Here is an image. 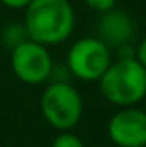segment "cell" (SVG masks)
I'll list each match as a JSON object with an SVG mask.
<instances>
[{"instance_id": "cell-1", "label": "cell", "mask_w": 146, "mask_h": 147, "mask_svg": "<svg viewBox=\"0 0 146 147\" xmlns=\"http://www.w3.org/2000/svg\"><path fill=\"white\" fill-rule=\"evenodd\" d=\"M24 10L23 24L31 41L50 46L72 34L76 14L69 0H33Z\"/></svg>"}, {"instance_id": "cell-2", "label": "cell", "mask_w": 146, "mask_h": 147, "mask_svg": "<svg viewBox=\"0 0 146 147\" xmlns=\"http://www.w3.org/2000/svg\"><path fill=\"white\" fill-rule=\"evenodd\" d=\"M98 86L108 103L134 108L146 98V69L138 60H115L98 80Z\"/></svg>"}, {"instance_id": "cell-3", "label": "cell", "mask_w": 146, "mask_h": 147, "mask_svg": "<svg viewBox=\"0 0 146 147\" xmlns=\"http://www.w3.org/2000/svg\"><path fill=\"white\" fill-rule=\"evenodd\" d=\"M46 123L60 132H71L83 116V98L71 82H50L40 99Z\"/></svg>"}, {"instance_id": "cell-4", "label": "cell", "mask_w": 146, "mask_h": 147, "mask_svg": "<svg viewBox=\"0 0 146 147\" xmlns=\"http://www.w3.org/2000/svg\"><path fill=\"white\" fill-rule=\"evenodd\" d=\"M112 65V50L96 36H86L74 41L67 51L65 67L72 77L86 82L100 80Z\"/></svg>"}, {"instance_id": "cell-5", "label": "cell", "mask_w": 146, "mask_h": 147, "mask_svg": "<svg viewBox=\"0 0 146 147\" xmlns=\"http://www.w3.org/2000/svg\"><path fill=\"white\" fill-rule=\"evenodd\" d=\"M53 58L46 46L28 39L10 51V69L24 84H43L50 80L53 70Z\"/></svg>"}, {"instance_id": "cell-6", "label": "cell", "mask_w": 146, "mask_h": 147, "mask_svg": "<svg viewBox=\"0 0 146 147\" xmlns=\"http://www.w3.org/2000/svg\"><path fill=\"white\" fill-rule=\"evenodd\" d=\"M110 140L117 147H146V111L122 108L108 121Z\"/></svg>"}, {"instance_id": "cell-7", "label": "cell", "mask_w": 146, "mask_h": 147, "mask_svg": "<svg viewBox=\"0 0 146 147\" xmlns=\"http://www.w3.org/2000/svg\"><path fill=\"white\" fill-rule=\"evenodd\" d=\"M96 31H98L96 38L108 48L112 46L120 48L124 45H131L136 34V22L129 12L120 9H112L102 14L96 24Z\"/></svg>"}, {"instance_id": "cell-8", "label": "cell", "mask_w": 146, "mask_h": 147, "mask_svg": "<svg viewBox=\"0 0 146 147\" xmlns=\"http://www.w3.org/2000/svg\"><path fill=\"white\" fill-rule=\"evenodd\" d=\"M0 39L2 43L12 51L14 48H17L19 45L26 43L29 36H28V31L24 28V24H17V22H12V24H7L2 28L0 31Z\"/></svg>"}, {"instance_id": "cell-9", "label": "cell", "mask_w": 146, "mask_h": 147, "mask_svg": "<svg viewBox=\"0 0 146 147\" xmlns=\"http://www.w3.org/2000/svg\"><path fill=\"white\" fill-rule=\"evenodd\" d=\"M52 147H84V144H83L81 137L72 132H60L53 139Z\"/></svg>"}, {"instance_id": "cell-10", "label": "cell", "mask_w": 146, "mask_h": 147, "mask_svg": "<svg viewBox=\"0 0 146 147\" xmlns=\"http://www.w3.org/2000/svg\"><path fill=\"white\" fill-rule=\"evenodd\" d=\"M84 2H86V5L89 9H93V10H96L100 14H105L112 9H115L117 0H84Z\"/></svg>"}, {"instance_id": "cell-11", "label": "cell", "mask_w": 146, "mask_h": 147, "mask_svg": "<svg viewBox=\"0 0 146 147\" xmlns=\"http://www.w3.org/2000/svg\"><path fill=\"white\" fill-rule=\"evenodd\" d=\"M71 72L65 65H53V70L50 74V80L52 82H69Z\"/></svg>"}, {"instance_id": "cell-12", "label": "cell", "mask_w": 146, "mask_h": 147, "mask_svg": "<svg viewBox=\"0 0 146 147\" xmlns=\"http://www.w3.org/2000/svg\"><path fill=\"white\" fill-rule=\"evenodd\" d=\"M117 60H136V46L124 45L117 48Z\"/></svg>"}, {"instance_id": "cell-13", "label": "cell", "mask_w": 146, "mask_h": 147, "mask_svg": "<svg viewBox=\"0 0 146 147\" xmlns=\"http://www.w3.org/2000/svg\"><path fill=\"white\" fill-rule=\"evenodd\" d=\"M33 0H0L2 5H5L7 9H12V10H19V9H26Z\"/></svg>"}, {"instance_id": "cell-14", "label": "cell", "mask_w": 146, "mask_h": 147, "mask_svg": "<svg viewBox=\"0 0 146 147\" xmlns=\"http://www.w3.org/2000/svg\"><path fill=\"white\" fill-rule=\"evenodd\" d=\"M136 60L146 69V38H143L136 46Z\"/></svg>"}]
</instances>
